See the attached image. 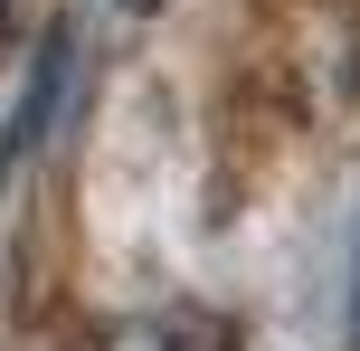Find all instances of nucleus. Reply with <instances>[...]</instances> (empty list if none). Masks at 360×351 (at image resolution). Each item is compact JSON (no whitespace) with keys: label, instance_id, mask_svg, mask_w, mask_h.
Returning <instances> with one entry per match:
<instances>
[{"label":"nucleus","instance_id":"2","mask_svg":"<svg viewBox=\"0 0 360 351\" xmlns=\"http://www.w3.org/2000/svg\"><path fill=\"white\" fill-rule=\"evenodd\" d=\"M124 10H152V0H124Z\"/></svg>","mask_w":360,"mask_h":351},{"label":"nucleus","instance_id":"1","mask_svg":"<svg viewBox=\"0 0 360 351\" xmlns=\"http://www.w3.org/2000/svg\"><path fill=\"white\" fill-rule=\"evenodd\" d=\"M67 76H76V38H67V29H48V48H38V67H29V95H19V124H10V143H19V152H29V143H48Z\"/></svg>","mask_w":360,"mask_h":351}]
</instances>
